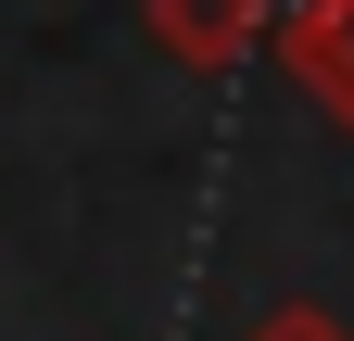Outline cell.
Listing matches in <instances>:
<instances>
[{
    "label": "cell",
    "instance_id": "1",
    "mask_svg": "<svg viewBox=\"0 0 354 341\" xmlns=\"http://www.w3.org/2000/svg\"><path fill=\"white\" fill-rule=\"evenodd\" d=\"M279 13L291 0H140V38L165 64H190V76H228L253 51H279Z\"/></svg>",
    "mask_w": 354,
    "mask_h": 341
},
{
    "label": "cell",
    "instance_id": "2",
    "mask_svg": "<svg viewBox=\"0 0 354 341\" xmlns=\"http://www.w3.org/2000/svg\"><path fill=\"white\" fill-rule=\"evenodd\" d=\"M279 76L354 139V0H291L279 13Z\"/></svg>",
    "mask_w": 354,
    "mask_h": 341
},
{
    "label": "cell",
    "instance_id": "3",
    "mask_svg": "<svg viewBox=\"0 0 354 341\" xmlns=\"http://www.w3.org/2000/svg\"><path fill=\"white\" fill-rule=\"evenodd\" d=\"M241 341H354V329H342L329 304H304V291H291V304H266V316H253Z\"/></svg>",
    "mask_w": 354,
    "mask_h": 341
}]
</instances>
